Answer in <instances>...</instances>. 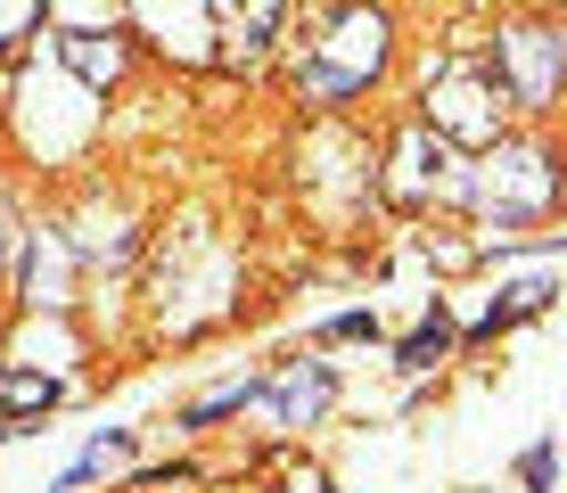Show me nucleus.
I'll return each instance as SVG.
<instances>
[{"label": "nucleus", "mask_w": 567, "mask_h": 493, "mask_svg": "<svg viewBox=\"0 0 567 493\" xmlns=\"http://www.w3.org/2000/svg\"><path fill=\"white\" fill-rule=\"evenodd\" d=\"M386 42H395V25H386L379 9H338L329 33L312 42V58H297V99H305V107H338V99H354L370 74L386 66Z\"/></svg>", "instance_id": "nucleus-1"}, {"label": "nucleus", "mask_w": 567, "mask_h": 493, "mask_svg": "<svg viewBox=\"0 0 567 493\" xmlns=\"http://www.w3.org/2000/svg\"><path fill=\"white\" fill-rule=\"evenodd\" d=\"M468 197H477L485 230L511 239V230H526V223L551 214L559 173H551V156H543L535 141H485V165H477V182H468Z\"/></svg>", "instance_id": "nucleus-2"}, {"label": "nucleus", "mask_w": 567, "mask_h": 493, "mask_svg": "<svg viewBox=\"0 0 567 493\" xmlns=\"http://www.w3.org/2000/svg\"><path fill=\"white\" fill-rule=\"evenodd\" d=\"M502 115H511V99H502V83H494V74H477V66H453V74L427 83V132H436L444 148L502 141Z\"/></svg>", "instance_id": "nucleus-3"}, {"label": "nucleus", "mask_w": 567, "mask_h": 493, "mask_svg": "<svg viewBox=\"0 0 567 493\" xmlns=\"http://www.w3.org/2000/svg\"><path fill=\"white\" fill-rule=\"evenodd\" d=\"M494 58H502L494 83H502L511 107H551V91L567 74V33H551V25H502Z\"/></svg>", "instance_id": "nucleus-4"}, {"label": "nucleus", "mask_w": 567, "mask_h": 493, "mask_svg": "<svg viewBox=\"0 0 567 493\" xmlns=\"http://www.w3.org/2000/svg\"><path fill=\"white\" fill-rule=\"evenodd\" d=\"M444 165H453V148H444L427 124H412V132L395 141V165H386V197H403V206L436 197V189H444Z\"/></svg>", "instance_id": "nucleus-5"}, {"label": "nucleus", "mask_w": 567, "mask_h": 493, "mask_svg": "<svg viewBox=\"0 0 567 493\" xmlns=\"http://www.w3.org/2000/svg\"><path fill=\"white\" fill-rule=\"evenodd\" d=\"M58 58H66L74 83H91V91H115V83H124V42H115V33H66Z\"/></svg>", "instance_id": "nucleus-6"}, {"label": "nucleus", "mask_w": 567, "mask_h": 493, "mask_svg": "<svg viewBox=\"0 0 567 493\" xmlns=\"http://www.w3.org/2000/svg\"><path fill=\"white\" fill-rule=\"evenodd\" d=\"M66 271H74V247L42 230V239H25V296L33 305H66Z\"/></svg>", "instance_id": "nucleus-7"}, {"label": "nucleus", "mask_w": 567, "mask_h": 493, "mask_svg": "<svg viewBox=\"0 0 567 493\" xmlns=\"http://www.w3.org/2000/svg\"><path fill=\"white\" fill-rule=\"evenodd\" d=\"M223 17H230V50L256 58L271 42V25H280V0H223Z\"/></svg>", "instance_id": "nucleus-8"}, {"label": "nucleus", "mask_w": 567, "mask_h": 493, "mask_svg": "<svg viewBox=\"0 0 567 493\" xmlns=\"http://www.w3.org/2000/svg\"><path fill=\"white\" fill-rule=\"evenodd\" d=\"M271 394H280V411H288V420H312V411L329 403V370H321V362H297V370H288V379L271 387Z\"/></svg>", "instance_id": "nucleus-9"}, {"label": "nucleus", "mask_w": 567, "mask_h": 493, "mask_svg": "<svg viewBox=\"0 0 567 493\" xmlns=\"http://www.w3.org/2000/svg\"><path fill=\"white\" fill-rule=\"evenodd\" d=\"M256 394H264L256 379H230V387H214V394H198V403H189V411H182V420H189V428H206V420H223V411H239V403H256Z\"/></svg>", "instance_id": "nucleus-10"}, {"label": "nucleus", "mask_w": 567, "mask_h": 493, "mask_svg": "<svg viewBox=\"0 0 567 493\" xmlns=\"http://www.w3.org/2000/svg\"><path fill=\"white\" fill-rule=\"evenodd\" d=\"M42 25V0H0V58H9L25 33Z\"/></svg>", "instance_id": "nucleus-11"}, {"label": "nucleus", "mask_w": 567, "mask_h": 493, "mask_svg": "<svg viewBox=\"0 0 567 493\" xmlns=\"http://www.w3.org/2000/svg\"><path fill=\"white\" fill-rule=\"evenodd\" d=\"M543 305H551V280H526V288H511V305H494V321H485V329L526 321V312H543Z\"/></svg>", "instance_id": "nucleus-12"}, {"label": "nucleus", "mask_w": 567, "mask_h": 493, "mask_svg": "<svg viewBox=\"0 0 567 493\" xmlns=\"http://www.w3.org/2000/svg\"><path fill=\"white\" fill-rule=\"evenodd\" d=\"M33 403L50 411V403H58V387H50V379H9V420H25Z\"/></svg>", "instance_id": "nucleus-13"}, {"label": "nucleus", "mask_w": 567, "mask_h": 493, "mask_svg": "<svg viewBox=\"0 0 567 493\" xmlns=\"http://www.w3.org/2000/svg\"><path fill=\"white\" fill-rule=\"evenodd\" d=\"M427 353H444V321H427L412 346H403V370H427Z\"/></svg>", "instance_id": "nucleus-14"}, {"label": "nucleus", "mask_w": 567, "mask_h": 493, "mask_svg": "<svg viewBox=\"0 0 567 493\" xmlns=\"http://www.w3.org/2000/svg\"><path fill=\"white\" fill-rule=\"evenodd\" d=\"M9 247H17V230H9V206H0V264H9Z\"/></svg>", "instance_id": "nucleus-15"}]
</instances>
